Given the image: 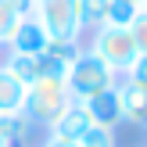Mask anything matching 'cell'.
<instances>
[{
    "instance_id": "1",
    "label": "cell",
    "mask_w": 147,
    "mask_h": 147,
    "mask_svg": "<svg viewBox=\"0 0 147 147\" xmlns=\"http://www.w3.org/2000/svg\"><path fill=\"white\" fill-rule=\"evenodd\" d=\"M65 86H68L72 100H90L104 90H115L119 86V72L108 61H100L93 50H79V57L65 72Z\"/></svg>"
},
{
    "instance_id": "2",
    "label": "cell",
    "mask_w": 147,
    "mask_h": 147,
    "mask_svg": "<svg viewBox=\"0 0 147 147\" xmlns=\"http://www.w3.org/2000/svg\"><path fill=\"white\" fill-rule=\"evenodd\" d=\"M68 104H72V93L65 86V79H40V83L25 86V108H22V115L32 126H47L50 129V122Z\"/></svg>"
},
{
    "instance_id": "3",
    "label": "cell",
    "mask_w": 147,
    "mask_h": 147,
    "mask_svg": "<svg viewBox=\"0 0 147 147\" xmlns=\"http://www.w3.org/2000/svg\"><path fill=\"white\" fill-rule=\"evenodd\" d=\"M32 14L43 25L47 40H68L79 43L83 36V18H79V0H32Z\"/></svg>"
},
{
    "instance_id": "4",
    "label": "cell",
    "mask_w": 147,
    "mask_h": 147,
    "mask_svg": "<svg viewBox=\"0 0 147 147\" xmlns=\"http://www.w3.org/2000/svg\"><path fill=\"white\" fill-rule=\"evenodd\" d=\"M90 50L100 61H108L115 72H126L129 65H133V57L140 54L136 43H133V36H129V29H119V25H100L97 32H93Z\"/></svg>"
},
{
    "instance_id": "5",
    "label": "cell",
    "mask_w": 147,
    "mask_h": 147,
    "mask_svg": "<svg viewBox=\"0 0 147 147\" xmlns=\"http://www.w3.org/2000/svg\"><path fill=\"white\" fill-rule=\"evenodd\" d=\"M47 32H43V25L32 18V14H22V22L14 25V32H11V40L4 43L11 54H25V57H36V54H43L47 50Z\"/></svg>"
},
{
    "instance_id": "6",
    "label": "cell",
    "mask_w": 147,
    "mask_h": 147,
    "mask_svg": "<svg viewBox=\"0 0 147 147\" xmlns=\"http://www.w3.org/2000/svg\"><path fill=\"white\" fill-rule=\"evenodd\" d=\"M90 126H93V119H90V111H86V104H83V100H72V104L65 108L54 122H50V136H61V140H79Z\"/></svg>"
},
{
    "instance_id": "7",
    "label": "cell",
    "mask_w": 147,
    "mask_h": 147,
    "mask_svg": "<svg viewBox=\"0 0 147 147\" xmlns=\"http://www.w3.org/2000/svg\"><path fill=\"white\" fill-rule=\"evenodd\" d=\"M86 104V111H90V119H93V126H104V129H115V126H122V97H119V86L115 90H104V93H97V97H90V100H83Z\"/></svg>"
},
{
    "instance_id": "8",
    "label": "cell",
    "mask_w": 147,
    "mask_h": 147,
    "mask_svg": "<svg viewBox=\"0 0 147 147\" xmlns=\"http://www.w3.org/2000/svg\"><path fill=\"white\" fill-rule=\"evenodd\" d=\"M22 108H25V83H18L0 65V115L14 119V115H22Z\"/></svg>"
},
{
    "instance_id": "9",
    "label": "cell",
    "mask_w": 147,
    "mask_h": 147,
    "mask_svg": "<svg viewBox=\"0 0 147 147\" xmlns=\"http://www.w3.org/2000/svg\"><path fill=\"white\" fill-rule=\"evenodd\" d=\"M119 97H122V119L133 126H147V90L129 86L126 79L119 83Z\"/></svg>"
},
{
    "instance_id": "10",
    "label": "cell",
    "mask_w": 147,
    "mask_h": 147,
    "mask_svg": "<svg viewBox=\"0 0 147 147\" xmlns=\"http://www.w3.org/2000/svg\"><path fill=\"white\" fill-rule=\"evenodd\" d=\"M140 11V4L133 0H108V14H104V25H119V29H129L133 14Z\"/></svg>"
},
{
    "instance_id": "11",
    "label": "cell",
    "mask_w": 147,
    "mask_h": 147,
    "mask_svg": "<svg viewBox=\"0 0 147 147\" xmlns=\"http://www.w3.org/2000/svg\"><path fill=\"white\" fill-rule=\"evenodd\" d=\"M108 14V0H79V18H83V29H93L97 32L104 25Z\"/></svg>"
},
{
    "instance_id": "12",
    "label": "cell",
    "mask_w": 147,
    "mask_h": 147,
    "mask_svg": "<svg viewBox=\"0 0 147 147\" xmlns=\"http://www.w3.org/2000/svg\"><path fill=\"white\" fill-rule=\"evenodd\" d=\"M18 22H22V11L11 4V0H0V47L11 40V32H14Z\"/></svg>"
},
{
    "instance_id": "13",
    "label": "cell",
    "mask_w": 147,
    "mask_h": 147,
    "mask_svg": "<svg viewBox=\"0 0 147 147\" xmlns=\"http://www.w3.org/2000/svg\"><path fill=\"white\" fill-rule=\"evenodd\" d=\"M79 147H115V129H104V126H90L83 136L76 140Z\"/></svg>"
},
{
    "instance_id": "14",
    "label": "cell",
    "mask_w": 147,
    "mask_h": 147,
    "mask_svg": "<svg viewBox=\"0 0 147 147\" xmlns=\"http://www.w3.org/2000/svg\"><path fill=\"white\" fill-rule=\"evenodd\" d=\"M129 36H133L136 50L147 54V4H140V11L133 14V22H129Z\"/></svg>"
},
{
    "instance_id": "15",
    "label": "cell",
    "mask_w": 147,
    "mask_h": 147,
    "mask_svg": "<svg viewBox=\"0 0 147 147\" xmlns=\"http://www.w3.org/2000/svg\"><path fill=\"white\" fill-rule=\"evenodd\" d=\"M47 54L50 57H57L61 65H72L79 57V43H68V40H50L47 43Z\"/></svg>"
},
{
    "instance_id": "16",
    "label": "cell",
    "mask_w": 147,
    "mask_h": 147,
    "mask_svg": "<svg viewBox=\"0 0 147 147\" xmlns=\"http://www.w3.org/2000/svg\"><path fill=\"white\" fill-rule=\"evenodd\" d=\"M126 83L147 90V54H136V57H133V65L126 68Z\"/></svg>"
},
{
    "instance_id": "17",
    "label": "cell",
    "mask_w": 147,
    "mask_h": 147,
    "mask_svg": "<svg viewBox=\"0 0 147 147\" xmlns=\"http://www.w3.org/2000/svg\"><path fill=\"white\" fill-rule=\"evenodd\" d=\"M0 147H14V119L0 115Z\"/></svg>"
},
{
    "instance_id": "18",
    "label": "cell",
    "mask_w": 147,
    "mask_h": 147,
    "mask_svg": "<svg viewBox=\"0 0 147 147\" xmlns=\"http://www.w3.org/2000/svg\"><path fill=\"white\" fill-rule=\"evenodd\" d=\"M43 147H79V144H76V140H61V136H47Z\"/></svg>"
},
{
    "instance_id": "19",
    "label": "cell",
    "mask_w": 147,
    "mask_h": 147,
    "mask_svg": "<svg viewBox=\"0 0 147 147\" xmlns=\"http://www.w3.org/2000/svg\"><path fill=\"white\" fill-rule=\"evenodd\" d=\"M133 4H144V0H133Z\"/></svg>"
},
{
    "instance_id": "20",
    "label": "cell",
    "mask_w": 147,
    "mask_h": 147,
    "mask_svg": "<svg viewBox=\"0 0 147 147\" xmlns=\"http://www.w3.org/2000/svg\"><path fill=\"white\" fill-rule=\"evenodd\" d=\"M144 4H147V0H144Z\"/></svg>"
},
{
    "instance_id": "21",
    "label": "cell",
    "mask_w": 147,
    "mask_h": 147,
    "mask_svg": "<svg viewBox=\"0 0 147 147\" xmlns=\"http://www.w3.org/2000/svg\"><path fill=\"white\" fill-rule=\"evenodd\" d=\"M0 50H4V47H0Z\"/></svg>"
}]
</instances>
